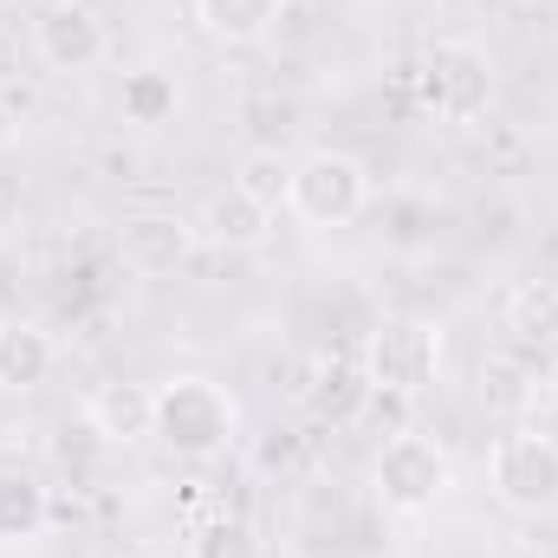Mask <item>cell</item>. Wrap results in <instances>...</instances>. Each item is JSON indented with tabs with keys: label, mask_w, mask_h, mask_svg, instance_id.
<instances>
[{
	"label": "cell",
	"mask_w": 558,
	"mask_h": 558,
	"mask_svg": "<svg viewBox=\"0 0 558 558\" xmlns=\"http://www.w3.org/2000/svg\"><path fill=\"white\" fill-rule=\"evenodd\" d=\"M494 98H500V78H494L487 46H474V39H435L416 59V105L435 124L468 131V124H481L494 111Z\"/></svg>",
	"instance_id": "1"
},
{
	"label": "cell",
	"mask_w": 558,
	"mask_h": 558,
	"mask_svg": "<svg viewBox=\"0 0 558 558\" xmlns=\"http://www.w3.org/2000/svg\"><path fill=\"white\" fill-rule=\"evenodd\" d=\"M241 435V410L208 377H162L156 384V441L175 461H215Z\"/></svg>",
	"instance_id": "2"
},
{
	"label": "cell",
	"mask_w": 558,
	"mask_h": 558,
	"mask_svg": "<svg viewBox=\"0 0 558 558\" xmlns=\"http://www.w3.org/2000/svg\"><path fill=\"white\" fill-rule=\"evenodd\" d=\"M364 202H371V169H364L357 156H344V149H312V156L292 162V195H286V208H292L305 228H344V221L364 215Z\"/></svg>",
	"instance_id": "3"
},
{
	"label": "cell",
	"mask_w": 558,
	"mask_h": 558,
	"mask_svg": "<svg viewBox=\"0 0 558 558\" xmlns=\"http://www.w3.org/2000/svg\"><path fill=\"white\" fill-rule=\"evenodd\" d=\"M364 371L377 397H422L441 384V331L428 318H384L364 344Z\"/></svg>",
	"instance_id": "4"
},
{
	"label": "cell",
	"mask_w": 558,
	"mask_h": 558,
	"mask_svg": "<svg viewBox=\"0 0 558 558\" xmlns=\"http://www.w3.org/2000/svg\"><path fill=\"white\" fill-rule=\"evenodd\" d=\"M371 487H377V500L384 507H397V513H422V507H435L448 487H454V461H448V448L441 441H428V435H390L377 454H371Z\"/></svg>",
	"instance_id": "5"
},
{
	"label": "cell",
	"mask_w": 558,
	"mask_h": 558,
	"mask_svg": "<svg viewBox=\"0 0 558 558\" xmlns=\"http://www.w3.org/2000/svg\"><path fill=\"white\" fill-rule=\"evenodd\" d=\"M494 500L513 513H558V441L539 428H513L487 454Z\"/></svg>",
	"instance_id": "6"
},
{
	"label": "cell",
	"mask_w": 558,
	"mask_h": 558,
	"mask_svg": "<svg viewBox=\"0 0 558 558\" xmlns=\"http://www.w3.org/2000/svg\"><path fill=\"white\" fill-rule=\"evenodd\" d=\"M33 52H39V65L46 72H92V65H105V52H111V33H105V20L92 13V7H78V0H59V7H46L39 20H33Z\"/></svg>",
	"instance_id": "7"
},
{
	"label": "cell",
	"mask_w": 558,
	"mask_h": 558,
	"mask_svg": "<svg viewBox=\"0 0 558 558\" xmlns=\"http://www.w3.org/2000/svg\"><path fill=\"white\" fill-rule=\"evenodd\" d=\"M195 247H202V241H195V221H189V215H175V208H143V215L124 221V234H118L124 267L143 274V279L175 274Z\"/></svg>",
	"instance_id": "8"
},
{
	"label": "cell",
	"mask_w": 558,
	"mask_h": 558,
	"mask_svg": "<svg viewBox=\"0 0 558 558\" xmlns=\"http://www.w3.org/2000/svg\"><path fill=\"white\" fill-rule=\"evenodd\" d=\"M85 422L111 448L156 441V384H98L92 403H85Z\"/></svg>",
	"instance_id": "9"
},
{
	"label": "cell",
	"mask_w": 558,
	"mask_h": 558,
	"mask_svg": "<svg viewBox=\"0 0 558 558\" xmlns=\"http://www.w3.org/2000/svg\"><path fill=\"white\" fill-rule=\"evenodd\" d=\"M305 403H312L318 422H357L377 403V384H371L364 357H318L312 384H305Z\"/></svg>",
	"instance_id": "10"
},
{
	"label": "cell",
	"mask_w": 558,
	"mask_h": 558,
	"mask_svg": "<svg viewBox=\"0 0 558 558\" xmlns=\"http://www.w3.org/2000/svg\"><path fill=\"white\" fill-rule=\"evenodd\" d=\"M189 221H195V241H202V247L247 254V247H260V241H267V215H260V208H254V202H247L234 182H228L221 195H208V202H202Z\"/></svg>",
	"instance_id": "11"
},
{
	"label": "cell",
	"mask_w": 558,
	"mask_h": 558,
	"mask_svg": "<svg viewBox=\"0 0 558 558\" xmlns=\"http://www.w3.org/2000/svg\"><path fill=\"white\" fill-rule=\"evenodd\" d=\"M52 371H59L52 331L46 325H26V318H7V331H0V390L26 397V390L52 384Z\"/></svg>",
	"instance_id": "12"
},
{
	"label": "cell",
	"mask_w": 558,
	"mask_h": 558,
	"mask_svg": "<svg viewBox=\"0 0 558 558\" xmlns=\"http://www.w3.org/2000/svg\"><path fill=\"white\" fill-rule=\"evenodd\" d=\"M507 338L520 351H558V286L553 279H526L507 292Z\"/></svg>",
	"instance_id": "13"
},
{
	"label": "cell",
	"mask_w": 558,
	"mask_h": 558,
	"mask_svg": "<svg viewBox=\"0 0 558 558\" xmlns=\"http://www.w3.org/2000/svg\"><path fill=\"white\" fill-rule=\"evenodd\" d=\"M279 13H286V0H195L202 33L221 46H260L279 26Z\"/></svg>",
	"instance_id": "14"
},
{
	"label": "cell",
	"mask_w": 558,
	"mask_h": 558,
	"mask_svg": "<svg viewBox=\"0 0 558 558\" xmlns=\"http://www.w3.org/2000/svg\"><path fill=\"white\" fill-rule=\"evenodd\" d=\"M52 526V500L33 474H0V546H33Z\"/></svg>",
	"instance_id": "15"
},
{
	"label": "cell",
	"mask_w": 558,
	"mask_h": 558,
	"mask_svg": "<svg viewBox=\"0 0 558 558\" xmlns=\"http://www.w3.org/2000/svg\"><path fill=\"white\" fill-rule=\"evenodd\" d=\"M175 105H182V92H175V78H169V72H156V65L131 72V78H124V92H118V111H124V124H137V131L169 124V118H175Z\"/></svg>",
	"instance_id": "16"
},
{
	"label": "cell",
	"mask_w": 558,
	"mask_h": 558,
	"mask_svg": "<svg viewBox=\"0 0 558 558\" xmlns=\"http://www.w3.org/2000/svg\"><path fill=\"white\" fill-rule=\"evenodd\" d=\"M234 189H241L260 215H279L286 195H292V162H286L279 149H247V156L234 162Z\"/></svg>",
	"instance_id": "17"
},
{
	"label": "cell",
	"mask_w": 558,
	"mask_h": 558,
	"mask_svg": "<svg viewBox=\"0 0 558 558\" xmlns=\"http://www.w3.org/2000/svg\"><path fill=\"white\" fill-rule=\"evenodd\" d=\"M189 558H260V539L241 513H215L189 533Z\"/></svg>",
	"instance_id": "18"
},
{
	"label": "cell",
	"mask_w": 558,
	"mask_h": 558,
	"mask_svg": "<svg viewBox=\"0 0 558 558\" xmlns=\"http://www.w3.org/2000/svg\"><path fill=\"white\" fill-rule=\"evenodd\" d=\"M7 72H13V46L0 39V78H7Z\"/></svg>",
	"instance_id": "19"
},
{
	"label": "cell",
	"mask_w": 558,
	"mask_h": 558,
	"mask_svg": "<svg viewBox=\"0 0 558 558\" xmlns=\"http://www.w3.org/2000/svg\"><path fill=\"white\" fill-rule=\"evenodd\" d=\"M526 7H539V13H558V0H526Z\"/></svg>",
	"instance_id": "20"
},
{
	"label": "cell",
	"mask_w": 558,
	"mask_h": 558,
	"mask_svg": "<svg viewBox=\"0 0 558 558\" xmlns=\"http://www.w3.org/2000/svg\"><path fill=\"white\" fill-rule=\"evenodd\" d=\"M124 558H156V553H124Z\"/></svg>",
	"instance_id": "21"
},
{
	"label": "cell",
	"mask_w": 558,
	"mask_h": 558,
	"mask_svg": "<svg viewBox=\"0 0 558 558\" xmlns=\"http://www.w3.org/2000/svg\"><path fill=\"white\" fill-rule=\"evenodd\" d=\"M0 331H7V312H0Z\"/></svg>",
	"instance_id": "22"
}]
</instances>
